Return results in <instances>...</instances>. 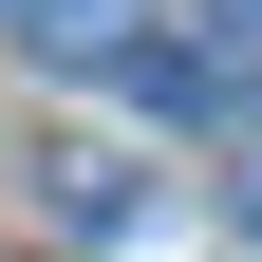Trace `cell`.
<instances>
[{
  "label": "cell",
  "instance_id": "cell-1",
  "mask_svg": "<svg viewBox=\"0 0 262 262\" xmlns=\"http://www.w3.org/2000/svg\"><path fill=\"white\" fill-rule=\"evenodd\" d=\"M19 38H38V56H131L150 19H131V0H19Z\"/></svg>",
  "mask_w": 262,
  "mask_h": 262
},
{
  "label": "cell",
  "instance_id": "cell-2",
  "mask_svg": "<svg viewBox=\"0 0 262 262\" xmlns=\"http://www.w3.org/2000/svg\"><path fill=\"white\" fill-rule=\"evenodd\" d=\"M0 19H19V0H0Z\"/></svg>",
  "mask_w": 262,
  "mask_h": 262
}]
</instances>
